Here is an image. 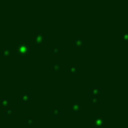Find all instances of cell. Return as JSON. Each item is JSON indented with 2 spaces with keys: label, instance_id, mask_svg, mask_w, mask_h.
I'll use <instances>...</instances> for the list:
<instances>
[{
  "label": "cell",
  "instance_id": "1",
  "mask_svg": "<svg viewBox=\"0 0 128 128\" xmlns=\"http://www.w3.org/2000/svg\"><path fill=\"white\" fill-rule=\"evenodd\" d=\"M29 52H30V46H29L27 43L22 42L15 50L16 55H28Z\"/></svg>",
  "mask_w": 128,
  "mask_h": 128
},
{
  "label": "cell",
  "instance_id": "2",
  "mask_svg": "<svg viewBox=\"0 0 128 128\" xmlns=\"http://www.w3.org/2000/svg\"><path fill=\"white\" fill-rule=\"evenodd\" d=\"M72 45L75 47H82L86 45V40H84L83 37H81V36H76V37H74L72 40Z\"/></svg>",
  "mask_w": 128,
  "mask_h": 128
},
{
  "label": "cell",
  "instance_id": "3",
  "mask_svg": "<svg viewBox=\"0 0 128 128\" xmlns=\"http://www.w3.org/2000/svg\"><path fill=\"white\" fill-rule=\"evenodd\" d=\"M82 109V104L79 101H74L70 104V110L73 111V112H79Z\"/></svg>",
  "mask_w": 128,
  "mask_h": 128
},
{
  "label": "cell",
  "instance_id": "4",
  "mask_svg": "<svg viewBox=\"0 0 128 128\" xmlns=\"http://www.w3.org/2000/svg\"><path fill=\"white\" fill-rule=\"evenodd\" d=\"M0 106L4 107V108H9L10 107V98L7 97V98H2L1 100H0Z\"/></svg>",
  "mask_w": 128,
  "mask_h": 128
},
{
  "label": "cell",
  "instance_id": "5",
  "mask_svg": "<svg viewBox=\"0 0 128 128\" xmlns=\"http://www.w3.org/2000/svg\"><path fill=\"white\" fill-rule=\"evenodd\" d=\"M45 36L43 35V34H40V35H37L35 37V43L37 45H44L45 44Z\"/></svg>",
  "mask_w": 128,
  "mask_h": 128
},
{
  "label": "cell",
  "instance_id": "6",
  "mask_svg": "<svg viewBox=\"0 0 128 128\" xmlns=\"http://www.w3.org/2000/svg\"><path fill=\"white\" fill-rule=\"evenodd\" d=\"M51 116L54 118H58L61 116V109L58 107H54V108L51 109Z\"/></svg>",
  "mask_w": 128,
  "mask_h": 128
},
{
  "label": "cell",
  "instance_id": "7",
  "mask_svg": "<svg viewBox=\"0 0 128 128\" xmlns=\"http://www.w3.org/2000/svg\"><path fill=\"white\" fill-rule=\"evenodd\" d=\"M61 52H62V50H61V47L58 46V45H53V46L51 47V53L53 54V55H58V54H61Z\"/></svg>",
  "mask_w": 128,
  "mask_h": 128
},
{
  "label": "cell",
  "instance_id": "8",
  "mask_svg": "<svg viewBox=\"0 0 128 128\" xmlns=\"http://www.w3.org/2000/svg\"><path fill=\"white\" fill-rule=\"evenodd\" d=\"M10 54V46H4L0 50V55L1 56H8Z\"/></svg>",
  "mask_w": 128,
  "mask_h": 128
},
{
  "label": "cell",
  "instance_id": "9",
  "mask_svg": "<svg viewBox=\"0 0 128 128\" xmlns=\"http://www.w3.org/2000/svg\"><path fill=\"white\" fill-rule=\"evenodd\" d=\"M76 71H78V68H76L75 65H73V64H68V72L70 73V74L75 75L76 74Z\"/></svg>",
  "mask_w": 128,
  "mask_h": 128
},
{
  "label": "cell",
  "instance_id": "10",
  "mask_svg": "<svg viewBox=\"0 0 128 128\" xmlns=\"http://www.w3.org/2000/svg\"><path fill=\"white\" fill-rule=\"evenodd\" d=\"M20 100L22 102H28L30 100V94L28 92H22V97H20Z\"/></svg>",
  "mask_w": 128,
  "mask_h": 128
},
{
  "label": "cell",
  "instance_id": "11",
  "mask_svg": "<svg viewBox=\"0 0 128 128\" xmlns=\"http://www.w3.org/2000/svg\"><path fill=\"white\" fill-rule=\"evenodd\" d=\"M61 66H62V64H61V62H52L51 63V68L53 71H58L61 68Z\"/></svg>",
  "mask_w": 128,
  "mask_h": 128
},
{
  "label": "cell",
  "instance_id": "12",
  "mask_svg": "<svg viewBox=\"0 0 128 128\" xmlns=\"http://www.w3.org/2000/svg\"><path fill=\"white\" fill-rule=\"evenodd\" d=\"M35 122H36V118L35 117H27L26 118V122H26V126L27 127H30Z\"/></svg>",
  "mask_w": 128,
  "mask_h": 128
},
{
  "label": "cell",
  "instance_id": "13",
  "mask_svg": "<svg viewBox=\"0 0 128 128\" xmlns=\"http://www.w3.org/2000/svg\"><path fill=\"white\" fill-rule=\"evenodd\" d=\"M14 112H15V109L11 108V107H9V108H7L6 110H4V116H6V117H10Z\"/></svg>",
  "mask_w": 128,
  "mask_h": 128
},
{
  "label": "cell",
  "instance_id": "14",
  "mask_svg": "<svg viewBox=\"0 0 128 128\" xmlns=\"http://www.w3.org/2000/svg\"><path fill=\"white\" fill-rule=\"evenodd\" d=\"M92 93L96 94V93H100V88L99 86H93L92 88Z\"/></svg>",
  "mask_w": 128,
  "mask_h": 128
},
{
  "label": "cell",
  "instance_id": "15",
  "mask_svg": "<svg viewBox=\"0 0 128 128\" xmlns=\"http://www.w3.org/2000/svg\"><path fill=\"white\" fill-rule=\"evenodd\" d=\"M91 101H92V104H96V101H98V98L97 97H92V100H91Z\"/></svg>",
  "mask_w": 128,
  "mask_h": 128
}]
</instances>
